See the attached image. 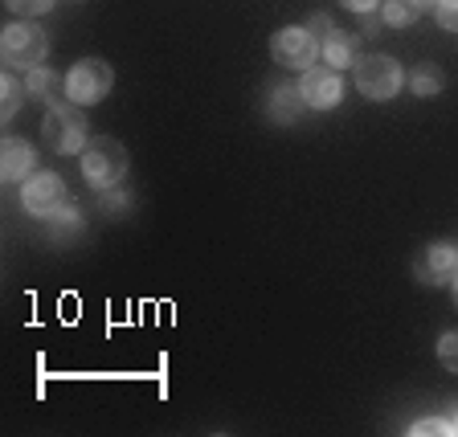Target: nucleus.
I'll list each match as a JSON object with an SVG mask.
<instances>
[{
    "label": "nucleus",
    "mask_w": 458,
    "mask_h": 437,
    "mask_svg": "<svg viewBox=\"0 0 458 437\" xmlns=\"http://www.w3.org/2000/svg\"><path fill=\"white\" fill-rule=\"evenodd\" d=\"M434 13H438V25L442 29L458 33V0H438V4H434Z\"/></svg>",
    "instance_id": "nucleus-20"
},
{
    "label": "nucleus",
    "mask_w": 458,
    "mask_h": 437,
    "mask_svg": "<svg viewBox=\"0 0 458 437\" xmlns=\"http://www.w3.org/2000/svg\"><path fill=\"white\" fill-rule=\"evenodd\" d=\"M299 95H303V103L311 106V111H332L344 98V82L332 66H311V70H303Z\"/></svg>",
    "instance_id": "nucleus-8"
},
{
    "label": "nucleus",
    "mask_w": 458,
    "mask_h": 437,
    "mask_svg": "<svg viewBox=\"0 0 458 437\" xmlns=\"http://www.w3.org/2000/svg\"><path fill=\"white\" fill-rule=\"evenodd\" d=\"M442 82H446V78H442L438 66H418V70H413V78H410V86H413V95H418V98L438 95Z\"/></svg>",
    "instance_id": "nucleus-16"
},
{
    "label": "nucleus",
    "mask_w": 458,
    "mask_h": 437,
    "mask_svg": "<svg viewBox=\"0 0 458 437\" xmlns=\"http://www.w3.org/2000/svg\"><path fill=\"white\" fill-rule=\"evenodd\" d=\"M418 278L421 282H454L458 278V249L446 241H434L429 249L418 254Z\"/></svg>",
    "instance_id": "nucleus-9"
},
{
    "label": "nucleus",
    "mask_w": 458,
    "mask_h": 437,
    "mask_svg": "<svg viewBox=\"0 0 458 437\" xmlns=\"http://www.w3.org/2000/svg\"><path fill=\"white\" fill-rule=\"evenodd\" d=\"M41 139H46L49 152L57 155H74L86 147V114L78 106L62 103V106H49L46 123H41Z\"/></svg>",
    "instance_id": "nucleus-2"
},
{
    "label": "nucleus",
    "mask_w": 458,
    "mask_h": 437,
    "mask_svg": "<svg viewBox=\"0 0 458 437\" xmlns=\"http://www.w3.org/2000/svg\"><path fill=\"white\" fill-rule=\"evenodd\" d=\"M307 29H311V33H315V38H327V33H332V21H327L324 17V13H315V17H311V25H307Z\"/></svg>",
    "instance_id": "nucleus-22"
},
{
    "label": "nucleus",
    "mask_w": 458,
    "mask_h": 437,
    "mask_svg": "<svg viewBox=\"0 0 458 437\" xmlns=\"http://www.w3.org/2000/svg\"><path fill=\"white\" fill-rule=\"evenodd\" d=\"M410 433L413 437H426V433L450 437V433H454V421H446V417H421V421H413V425H410Z\"/></svg>",
    "instance_id": "nucleus-17"
},
{
    "label": "nucleus",
    "mask_w": 458,
    "mask_h": 437,
    "mask_svg": "<svg viewBox=\"0 0 458 437\" xmlns=\"http://www.w3.org/2000/svg\"><path fill=\"white\" fill-rule=\"evenodd\" d=\"M413 4H418V9H429V4H438V0H413Z\"/></svg>",
    "instance_id": "nucleus-24"
},
{
    "label": "nucleus",
    "mask_w": 458,
    "mask_h": 437,
    "mask_svg": "<svg viewBox=\"0 0 458 437\" xmlns=\"http://www.w3.org/2000/svg\"><path fill=\"white\" fill-rule=\"evenodd\" d=\"M127 172V147L111 135H98L82 147V176L90 189H111V184L123 181Z\"/></svg>",
    "instance_id": "nucleus-1"
},
{
    "label": "nucleus",
    "mask_w": 458,
    "mask_h": 437,
    "mask_svg": "<svg viewBox=\"0 0 458 437\" xmlns=\"http://www.w3.org/2000/svg\"><path fill=\"white\" fill-rule=\"evenodd\" d=\"M340 4H344V9H352V13H360V17H369L381 0H340Z\"/></svg>",
    "instance_id": "nucleus-23"
},
{
    "label": "nucleus",
    "mask_w": 458,
    "mask_h": 437,
    "mask_svg": "<svg viewBox=\"0 0 458 437\" xmlns=\"http://www.w3.org/2000/svg\"><path fill=\"white\" fill-rule=\"evenodd\" d=\"M0 49H4V62L13 70H33L46 62L49 54V41L38 25H29V21H17V25L4 29V38H0Z\"/></svg>",
    "instance_id": "nucleus-3"
},
{
    "label": "nucleus",
    "mask_w": 458,
    "mask_h": 437,
    "mask_svg": "<svg viewBox=\"0 0 458 437\" xmlns=\"http://www.w3.org/2000/svg\"><path fill=\"white\" fill-rule=\"evenodd\" d=\"M319 54L327 57V66H332V70L352 66V62H356V38H352V33H340V29H332L327 38H319Z\"/></svg>",
    "instance_id": "nucleus-12"
},
{
    "label": "nucleus",
    "mask_w": 458,
    "mask_h": 437,
    "mask_svg": "<svg viewBox=\"0 0 458 437\" xmlns=\"http://www.w3.org/2000/svg\"><path fill=\"white\" fill-rule=\"evenodd\" d=\"M270 57L286 70H311L315 57H319V38L307 25H286L270 41Z\"/></svg>",
    "instance_id": "nucleus-4"
},
{
    "label": "nucleus",
    "mask_w": 458,
    "mask_h": 437,
    "mask_svg": "<svg viewBox=\"0 0 458 437\" xmlns=\"http://www.w3.org/2000/svg\"><path fill=\"white\" fill-rule=\"evenodd\" d=\"M418 4L413 0H381V21L385 25H393V29H401V25H413L418 21Z\"/></svg>",
    "instance_id": "nucleus-14"
},
{
    "label": "nucleus",
    "mask_w": 458,
    "mask_h": 437,
    "mask_svg": "<svg viewBox=\"0 0 458 437\" xmlns=\"http://www.w3.org/2000/svg\"><path fill=\"white\" fill-rule=\"evenodd\" d=\"M401 82H405V74H401V66L393 57L372 54V57H364V62H356V86H360V95L372 98V103L393 98L401 90Z\"/></svg>",
    "instance_id": "nucleus-5"
},
{
    "label": "nucleus",
    "mask_w": 458,
    "mask_h": 437,
    "mask_svg": "<svg viewBox=\"0 0 458 437\" xmlns=\"http://www.w3.org/2000/svg\"><path fill=\"white\" fill-rule=\"evenodd\" d=\"M0 176H4V181H29V176H33V147H29L25 139H4Z\"/></svg>",
    "instance_id": "nucleus-11"
},
{
    "label": "nucleus",
    "mask_w": 458,
    "mask_h": 437,
    "mask_svg": "<svg viewBox=\"0 0 458 437\" xmlns=\"http://www.w3.org/2000/svg\"><path fill=\"white\" fill-rule=\"evenodd\" d=\"M17 17H38V13H49L54 9V0H4Z\"/></svg>",
    "instance_id": "nucleus-19"
},
{
    "label": "nucleus",
    "mask_w": 458,
    "mask_h": 437,
    "mask_svg": "<svg viewBox=\"0 0 458 437\" xmlns=\"http://www.w3.org/2000/svg\"><path fill=\"white\" fill-rule=\"evenodd\" d=\"M25 86H29V95L41 98L46 106H62L70 98V78L54 74V70H46V66L25 70Z\"/></svg>",
    "instance_id": "nucleus-10"
},
{
    "label": "nucleus",
    "mask_w": 458,
    "mask_h": 437,
    "mask_svg": "<svg viewBox=\"0 0 458 437\" xmlns=\"http://www.w3.org/2000/svg\"><path fill=\"white\" fill-rule=\"evenodd\" d=\"M299 103H303L299 86H278L275 98H270V119H275V123H291L299 114Z\"/></svg>",
    "instance_id": "nucleus-13"
},
{
    "label": "nucleus",
    "mask_w": 458,
    "mask_h": 437,
    "mask_svg": "<svg viewBox=\"0 0 458 437\" xmlns=\"http://www.w3.org/2000/svg\"><path fill=\"white\" fill-rule=\"evenodd\" d=\"M454 303H458V278H454Z\"/></svg>",
    "instance_id": "nucleus-25"
},
{
    "label": "nucleus",
    "mask_w": 458,
    "mask_h": 437,
    "mask_svg": "<svg viewBox=\"0 0 458 437\" xmlns=\"http://www.w3.org/2000/svg\"><path fill=\"white\" fill-rule=\"evenodd\" d=\"M25 95H29V86L17 82L13 74H4V78H0V114H4V119H13V114H17V106L25 103Z\"/></svg>",
    "instance_id": "nucleus-15"
},
{
    "label": "nucleus",
    "mask_w": 458,
    "mask_h": 437,
    "mask_svg": "<svg viewBox=\"0 0 458 437\" xmlns=\"http://www.w3.org/2000/svg\"><path fill=\"white\" fill-rule=\"evenodd\" d=\"M49 221H54V229H78V213L66 209V205H62V209H57Z\"/></svg>",
    "instance_id": "nucleus-21"
},
{
    "label": "nucleus",
    "mask_w": 458,
    "mask_h": 437,
    "mask_svg": "<svg viewBox=\"0 0 458 437\" xmlns=\"http://www.w3.org/2000/svg\"><path fill=\"white\" fill-rule=\"evenodd\" d=\"M438 360L446 372H458V332H446L438 340Z\"/></svg>",
    "instance_id": "nucleus-18"
},
{
    "label": "nucleus",
    "mask_w": 458,
    "mask_h": 437,
    "mask_svg": "<svg viewBox=\"0 0 458 437\" xmlns=\"http://www.w3.org/2000/svg\"><path fill=\"white\" fill-rule=\"evenodd\" d=\"M21 205L25 213L33 217H54L62 205H66V184L57 172H38V176H29L25 189H21Z\"/></svg>",
    "instance_id": "nucleus-7"
},
{
    "label": "nucleus",
    "mask_w": 458,
    "mask_h": 437,
    "mask_svg": "<svg viewBox=\"0 0 458 437\" xmlns=\"http://www.w3.org/2000/svg\"><path fill=\"white\" fill-rule=\"evenodd\" d=\"M454 433H458V417H454Z\"/></svg>",
    "instance_id": "nucleus-26"
},
{
    "label": "nucleus",
    "mask_w": 458,
    "mask_h": 437,
    "mask_svg": "<svg viewBox=\"0 0 458 437\" xmlns=\"http://www.w3.org/2000/svg\"><path fill=\"white\" fill-rule=\"evenodd\" d=\"M114 74L106 62H98V57H82L74 70H70V98H74L78 106H90V103H103L106 90H111Z\"/></svg>",
    "instance_id": "nucleus-6"
}]
</instances>
